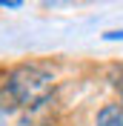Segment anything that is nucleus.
I'll use <instances>...</instances> for the list:
<instances>
[{
  "label": "nucleus",
  "mask_w": 123,
  "mask_h": 126,
  "mask_svg": "<svg viewBox=\"0 0 123 126\" xmlns=\"http://www.w3.org/2000/svg\"><path fill=\"white\" fill-rule=\"evenodd\" d=\"M54 89V78L40 66H17L9 78V94L20 106L43 103Z\"/></svg>",
  "instance_id": "f257e3e1"
},
{
  "label": "nucleus",
  "mask_w": 123,
  "mask_h": 126,
  "mask_svg": "<svg viewBox=\"0 0 123 126\" xmlns=\"http://www.w3.org/2000/svg\"><path fill=\"white\" fill-rule=\"evenodd\" d=\"M97 126H123V106L109 103L97 112Z\"/></svg>",
  "instance_id": "f03ea898"
},
{
  "label": "nucleus",
  "mask_w": 123,
  "mask_h": 126,
  "mask_svg": "<svg viewBox=\"0 0 123 126\" xmlns=\"http://www.w3.org/2000/svg\"><path fill=\"white\" fill-rule=\"evenodd\" d=\"M106 37H109V40H123V32H109Z\"/></svg>",
  "instance_id": "7ed1b4c3"
},
{
  "label": "nucleus",
  "mask_w": 123,
  "mask_h": 126,
  "mask_svg": "<svg viewBox=\"0 0 123 126\" xmlns=\"http://www.w3.org/2000/svg\"><path fill=\"white\" fill-rule=\"evenodd\" d=\"M23 0H0V6H20Z\"/></svg>",
  "instance_id": "20e7f679"
},
{
  "label": "nucleus",
  "mask_w": 123,
  "mask_h": 126,
  "mask_svg": "<svg viewBox=\"0 0 123 126\" xmlns=\"http://www.w3.org/2000/svg\"><path fill=\"white\" fill-rule=\"evenodd\" d=\"M120 97H123V92H120ZM120 106H123V103H120Z\"/></svg>",
  "instance_id": "39448f33"
},
{
  "label": "nucleus",
  "mask_w": 123,
  "mask_h": 126,
  "mask_svg": "<svg viewBox=\"0 0 123 126\" xmlns=\"http://www.w3.org/2000/svg\"><path fill=\"white\" fill-rule=\"evenodd\" d=\"M46 126H52V123H46Z\"/></svg>",
  "instance_id": "423d86ee"
}]
</instances>
